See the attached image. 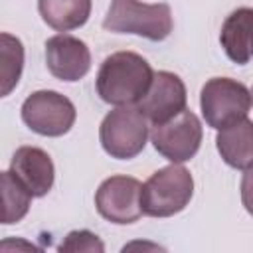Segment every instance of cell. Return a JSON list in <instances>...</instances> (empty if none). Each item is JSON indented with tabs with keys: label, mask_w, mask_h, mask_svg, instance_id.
I'll list each match as a JSON object with an SVG mask.
<instances>
[{
	"label": "cell",
	"mask_w": 253,
	"mask_h": 253,
	"mask_svg": "<svg viewBox=\"0 0 253 253\" xmlns=\"http://www.w3.org/2000/svg\"><path fill=\"white\" fill-rule=\"evenodd\" d=\"M154 71L150 63L134 51H117L105 57L97 73V93L99 97L115 107L138 105L146 95Z\"/></svg>",
	"instance_id": "6da1fadb"
},
{
	"label": "cell",
	"mask_w": 253,
	"mask_h": 253,
	"mask_svg": "<svg viewBox=\"0 0 253 253\" xmlns=\"http://www.w3.org/2000/svg\"><path fill=\"white\" fill-rule=\"evenodd\" d=\"M103 28L115 34H136L150 42H162L172 32V12L164 2L144 4L140 0H111Z\"/></svg>",
	"instance_id": "7a4b0ae2"
},
{
	"label": "cell",
	"mask_w": 253,
	"mask_h": 253,
	"mask_svg": "<svg viewBox=\"0 0 253 253\" xmlns=\"http://www.w3.org/2000/svg\"><path fill=\"white\" fill-rule=\"evenodd\" d=\"M194 194V178L188 168L170 164L156 170L140 192L142 213L150 217H170L182 211Z\"/></svg>",
	"instance_id": "3957f363"
},
{
	"label": "cell",
	"mask_w": 253,
	"mask_h": 253,
	"mask_svg": "<svg viewBox=\"0 0 253 253\" xmlns=\"http://www.w3.org/2000/svg\"><path fill=\"white\" fill-rule=\"evenodd\" d=\"M200 107L206 123L215 128H227L243 119L251 109V91L237 79L211 77L200 93Z\"/></svg>",
	"instance_id": "277c9868"
},
{
	"label": "cell",
	"mask_w": 253,
	"mask_h": 253,
	"mask_svg": "<svg viewBox=\"0 0 253 253\" xmlns=\"http://www.w3.org/2000/svg\"><path fill=\"white\" fill-rule=\"evenodd\" d=\"M148 138V119L134 105L109 111L99 126L103 150L117 160H128L140 154Z\"/></svg>",
	"instance_id": "5b68a950"
},
{
	"label": "cell",
	"mask_w": 253,
	"mask_h": 253,
	"mask_svg": "<svg viewBox=\"0 0 253 253\" xmlns=\"http://www.w3.org/2000/svg\"><path fill=\"white\" fill-rule=\"evenodd\" d=\"M77 117L75 105L57 91H36L22 103V121L42 136H63Z\"/></svg>",
	"instance_id": "8992f818"
},
{
	"label": "cell",
	"mask_w": 253,
	"mask_h": 253,
	"mask_svg": "<svg viewBox=\"0 0 253 253\" xmlns=\"http://www.w3.org/2000/svg\"><path fill=\"white\" fill-rule=\"evenodd\" d=\"M202 136V123L188 109L162 125H154L150 130V140L154 148L174 164H182L194 158L200 150Z\"/></svg>",
	"instance_id": "52a82bcc"
},
{
	"label": "cell",
	"mask_w": 253,
	"mask_h": 253,
	"mask_svg": "<svg viewBox=\"0 0 253 253\" xmlns=\"http://www.w3.org/2000/svg\"><path fill=\"white\" fill-rule=\"evenodd\" d=\"M142 184L130 176H111L101 182L95 194L97 211L111 223L126 225L142 215Z\"/></svg>",
	"instance_id": "ba28073f"
},
{
	"label": "cell",
	"mask_w": 253,
	"mask_h": 253,
	"mask_svg": "<svg viewBox=\"0 0 253 253\" xmlns=\"http://www.w3.org/2000/svg\"><path fill=\"white\" fill-rule=\"evenodd\" d=\"M188 95L184 81L170 71L154 73V79L146 91V95L138 101V109L152 125H162L174 119L178 113L186 109Z\"/></svg>",
	"instance_id": "9c48e42d"
},
{
	"label": "cell",
	"mask_w": 253,
	"mask_h": 253,
	"mask_svg": "<svg viewBox=\"0 0 253 253\" xmlns=\"http://www.w3.org/2000/svg\"><path fill=\"white\" fill-rule=\"evenodd\" d=\"M45 63L53 77L61 81H79L91 69V51L83 40L57 34L45 42Z\"/></svg>",
	"instance_id": "30bf717a"
},
{
	"label": "cell",
	"mask_w": 253,
	"mask_h": 253,
	"mask_svg": "<svg viewBox=\"0 0 253 253\" xmlns=\"http://www.w3.org/2000/svg\"><path fill=\"white\" fill-rule=\"evenodd\" d=\"M10 172L34 198H43L51 190L55 178V168L49 154L38 146H20L12 156Z\"/></svg>",
	"instance_id": "8fae6325"
},
{
	"label": "cell",
	"mask_w": 253,
	"mask_h": 253,
	"mask_svg": "<svg viewBox=\"0 0 253 253\" xmlns=\"http://www.w3.org/2000/svg\"><path fill=\"white\" fill-rule=\"evenodd\" d=\"M219 42L233 63H247L253 57V8L233 10L221 26Z\"/></svg>",
	"instance_id": "7c38bea8"
},
{
	"label": "cell",
	"mask_w": 253,
	"mask_h": 253,
	"mask_svg": "<svg viewBox=\"0 0 253 253\" xmlns=\"http://www.w3.org/2000/svg\"><path fill=\"white\" fill-rule=\"evenodd\" d=\"M217 152L223 162L237 170L253 166V121L243 119L241 123L221 128L215 136Z\"/></svg>",
	"instance_id": "4fadbf2b"
},
{
	"label": "cell",
	"mask_w": 253,
	"mask_h": 253,
	"mask_svg": "<svg viewBox=\"0 0 253 253\" xmlns=\"http://www.w3.org/2000/svg\"><path fill=\"white\" fill-rule=\"evenodd\" d=\"M91 4V0H38V10L49 28L69 32L89 20Z\"/></svg>",
	"instance_id": "5bb4252c"
},
{
	"label": "cell",
	"mask_w": 253,
	"mask_h": 253,
	"mask_svg": "<svg viewBox=\"0 0 253 253\" xmlns=\"http://www.w3.org/2000/svg\"><path fill=\"white\" fill-rule=\"evenodd\" d=\"M0 180H2V204H4L2 223L10 225V223L20 221L28 213L34 196L10 170L2 172Z\"/></svg>",
	"instance_id": "9a60e30c"
},
{
	"label": "cell",
	"mask_w": 253,
	"mask_h": 253,
	"mask_svg": "<svg viewBox=\"0 0 253 253\" xmlns=\"http://www.w3.org/2000/svg\"><path fill=\"white\" fill-rule=\"evenodd\" d=\"M0 55H2V65H0V81L2 89L0 95L6 97L10 91L18 85L24 69V45L18 38L10 34H0Z\"/></svg>",
	"instance_id": "2e32d148"
},
{
	"label": "cell",
	"mask_w": 253,
	"mask_h": 253,
	"mask_svg": "<svg viewBox=\"0 0 253 253\" xmlns=\"http://www.w3.org/2000/svg\"><path fill=\"white\" fill-rule=\"evenodd\" d=\"M57 249L59 251H73V253H77V251L79 253L81 251H87V253H103L105 251V245L89 229H77V231L67 233V237L61 241V245Z\"/></svg>",
	"instance_id": "e0dca14e"
},
{
	"label": "cell",
	"mask_w": 253,
	"mask_h": 253,
	"mask_svg": "<svg viewBox=\"0 0 253 253\" xmlns=\"http://www.w3.org/2000/svg\"><path fill=\"white\" fill-rule=\"evenodd\" d=\"M241 202L245 210L253 215V166L247 168L241 178Z\"/></svg>",
	"instance_id": "ac0fdd59"
},
{
	"label": "cell",
	"mask_w": 253,
	"mask_h": 253,
	"mask_svg": "<svg viewBox=\"0 0 253 253\" xmlns=\"http://www.w3.org/2000/svg\"><path fill=\"white\" fill-rule=\"evenodd\" d=\"M251 103H253V87H251Z\"/></svg>",
	"instance_id": "d6986e66"
}]
</instances>
